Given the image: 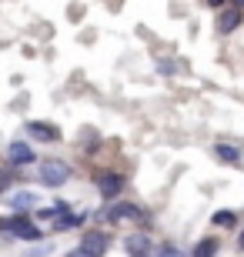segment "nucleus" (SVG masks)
I'll return each instance as SVG.
<instances>
[{"instance_id":"nucleus-1","label":"nucleus","mask_w":244,"mask_h":257,"mask_svg":"<svg viewBox=\"0 0 244 257\" xmlns=\"http://www.w3.org/2000/svg\"><path fill=\"white\" fill-rule=\"evenodd\" d=\"M91 217L97 220L94 227H104V230L107 227H121V224H144V227H147L150 224V210H144L137 200H124L121 197V200H114V204H101Z\"/></svg>"},{"instance_id":"nucleus-2","label":"nucleus","mask_w":244,"mask_h":257,"mask_svg":"<svg viewBox=\"0 0 244 257\" xmlns=\"http://www.w3.org/2000/svg\"><path fill=\"white\" fill-rule=\"evenodd\" d=\"M0 234L10 240H24L27 247L47 240V227H40L30 214H7V217H0Z\"/></svg>"},{"instance_id":"nucleus-3","label":"nucleus","mask_w":244,"mask_h":257,"mask_svg":"<svg viewBox=\"0 0 244 257\" xmlns=\"http://www.w3.org/2000/svg\"><path fill=\"white\" fill-rule=\"evenodd\" d=\"M74 181V167L64 157H40L37 161V184L47 191H60Z\"/></svg>"},{"instance_id":"nucleus-4","label":"nucleus","mask_w":244,"mask_h":257,"mask_svg":"<svg viewBox=\"0 0 244 257\" xmlns=\"http://www.w3.org/2000/svg\"><path fill=\"white\" fill-rule=\"evenodd\" d=\"M91 181H94V187H97V194H101L104 204L121 200V194L127 191V174H124L121 167H97Z\"/></svg>"},{"instance_id":"nucleus-5","label":"nucleus","mask_w":244,"mask_h":257,"mask_svg":"<svg viewBox=\"0 0 244 257\" xmlns=\"http://www.w3.org/2000/svg\"><path fill=\"white\" fill-rule=\"evenodd\" d=\"M37 151H34V144L24 141V137H17V141L7 144V151H4V167H10V171H27V167H37Z\"/></svg>"},{"instance_id":"nucleus-6","label":"nucleus","mask_w":244,"mask_h":257,"mask_svg":"<svg viewBox=\"0 0 244 257\" xmlns=\"http://www.w3.org/2000/svg\"><path fill=\"white\" fill-rule=\"evenodd\" d=\"M111 244H114V237H111V230H104V227H84L80 230V240H77V247L94 254V257H107Z\"/></svg>"},{"instance_id":"nucleus-7","label":"nucleus","mask_w":244,"mask_h":257,"mask_svg":"<svg viewBox=\"0 0 244 257\" xmlns=\"http://www.w3.org/2000/svg\"><path fill=\"white\" fill-rule=\"evenodd\" d=\"M241 24H244V4H224L214 14V34L217 37H231Z\"/></svg>"},{"instance_id":"nucleus-8","label":"nucleus","mask_w":244,"mask_h":257,"mask_svg":"<svg viewBox=\"0 0 244 257\" xmlns=\"http://www.w3.org/2000/svg\"><path fill=\"white\" fill-rule=\"evenodd\" d=\"M60 137H64L60 127L50 120H24V141L30 144H57Z\"/></svg>"},{"instance_id":"nucleus-9","label":"nucleus","mask_w":244,"mask_h":257,"mask_svg":"<svg viewBox=\"0 0 244 257\" xmlns=\"http://www.w3.org/2000/svg\"><path fill=\"white\" fill-rule=\"evenodd\" d=\"M211 157L217 164H224V167H241L244 164V151L237 144H227V141H214L211 144Z\"/></svg>"},{"instance_id":"nucleus-10","label":"nucleus","mask_w":244,"mask_h":257,"mask_svg":"<svg viewBox=\"0 0 244 257\" xmlns=\"http://www.w3.org/2000/svg\"><path fill=\"white\" fill-rule=\"evenodd\" d=\"M7 207H10V214H34V210L40 207V194L37 191H14L7 197Z\"/></svg>"},{"instance_id":"nucleus-11","label":"nucleus","mask_w":244,"mask_h":257,"mask_svg":"<svg viewBox=\"0 0 244 257\" xmlns=\"http://www.w3.org/2000/svg\"><path fill=\"white\" fill-rule=\"evenodd\" d=\"M124 250H127V257H137V254H154V240H150L147 230H131L127 237H124Z\"/></svg>"},{"instance_id":"nucleus-12","label":"nucleus","mask_w":244,"mask_h":257,"mask_svg":"<svg viewBox=\"0 0 244 257\" xmlns=\"http://www.w3.org/2000/svg\"><path fill=\"white\" fill-rule=\"evenodd\" d=\"M87 210H70V214H64V217H57L54 224H47V234H67V230H84V224H87Z\"/></svg>"},{"instance_id":"nucleus-13","label":"nucleus","mask_w":244,"mask_h":257,"mask_svg":"<svg viewBox=\"0 0 244 257\" xmlns=\"http://www.w3.org/2000/svg\"><path fill=\"white\" fill-rule=\"evenodd\" d=\"M221 254V237L217 234H204L194 240V247L188 250V257H217Z\"/></svg>"},{"instance_id":"nucleus-14","label":"nucleus","mask_w":244,"mask_h":257,"mask_svg":"<svg viewBox=\"0 0 244 257\" xmlns=\"http://www.w3.org/2000/svg\"><path fill=\"white\" fill-rule=\"evenodd\" d=\"M77 147H80L87 157H94V154H101V151H104V137L94 131V127H84V131L77 134Z\"/></svg>"},{"instance_id":"nucleus-15","label":"nucleus","mask_w":244,"mask_h":257,"mask_svg":"<svg viewBox=\"0 0 244 257\" xmlns=\"http://www.w3.org/2000/svg\"><path fill=\"white\" fill-rule=\"evenodd\" d=\"M211 227H214V230H237V227H241V214L221 207V210L211 214Z\"/></svg>"},{"instance_id":"nucleus-16","label":"nucleus","mask_w":244,"mask_h":257,"mask_svg":"<svg viewBox=\"0 0 244 257\" xmlns=\"http://www.w3.org/2000/svg\"><path fill=\"white\" fill-rule=\"evenodd\" d=\"M20 174H24V171H10V167H0V194H10V187H14V184L24 181Z\"/></svg>"},{"instance_id":"nucleus-17","label":"nucleus","mask_w":244,"mask_h":257,"mask_svg":"<svg viewBox=\"0 0 244 257\" xmlns=\"http://www.w3.org/2000/svg\"><path fill=\"white\" fill-rule=\"evenodd\" d=\"M154 257H188V250L178 247L174 240H160L157 247H154Z\"/></svg>"},{"instance_id":"nucleus-18","label":"nucleus","mask_w":244,"mask_h":257,"mask_svg":"<svg viewBox=\"0 0 244 257\" xmlns=\"http://www.w3.org/2000/svg\"><path fill=\"white\" fill-rule=\"evenodd\" d=\"M50 250H54V240H40V244L27 247V257H47Z\"/></svg>"},{"instance_id":"nucleus-19","label":"nucleus","mask_w":244,"mask_h":257,"mask_svg":"<svg viewBox=\"0 0 244 257\" xmlns=\"http://www.w3.org/2000/svg\"><path fill=\"white\" fill-rule=\"evenodd\" d=\"M157 74L160 77H174V74H178V64H174V60H168V57H164V60L157 57Z\"/></svg>"},{"instance_id":"nucleus-20","label":"nucleus","mask_w":244,"mask_h":257,"mask_svg":"<svg viewBox=\"0 0 244 257\" xmlns=\"http://www.w3.org/2000/svg\"><path fill=\"white\" fill-rule=\"evenodd\" d=\"M64 257H94V254H87V250H80V247H77V244H74V247L67 250V254H64Z\"/></svg>"},{"instance_id":"nucleus-21","label":"nucleus","mask_w":244,"mask_h":257,"mask_svg":"<svg viewBox=\"0 0 244 257\" xmlns=\"http://www.w3.org/2000/svg\"><path fill=\"white\" fill-rule=\"evenodd\" d=\"M234 247H237V250H241V254H244V227L237 230V240H234Z\"/></svg>"},{"instance_id":"nucleus-22","label":"nucleus","mask_w":244,"mask_h":257,"mask_svg":"<svg viewBox=\"0 0 244 257\" xmlns=\"http://www.w3.org/2000/svg\"><path fill=\"white\" fill-rule=\"evenodd\" d=\"M137 257H154V254H137Z\"/></svg>"}]
</instances>
